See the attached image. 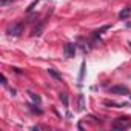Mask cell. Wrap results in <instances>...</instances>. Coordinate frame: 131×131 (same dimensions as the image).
<instances>
[{
  "label": "cell",
  "mask_w": 131,
  "mask_h": 131,
  "mask_svg": "<svg viewBox=\"0 0 131 131\" xmlns=\"http://www.w3.org/2000/svg\"><path fill=\"white\" fill-rule=\"evenodd\" d=\"M59 99H60V102L63 103L65 108H68V103H70V102H68V96H67V93H60V94H59Z\"/></svg>",
  "instance_id": "cell-8"
},
{
  "label": "cell",
  "mask_w": 131,
  "mask_h": 131,
  "mask_svg": "<svg viewBox=\"0 0 131 131\" xmlns=\"http://www.w3.org/2000/svg\"><path fill=\"white\" fill-rule=\"evenodd\" d=\"M76 54V45L74 43H67L63 46V56L65 59H73Z\"/></svg>",
  "instance_id": "cell-3"
},
{
  "label": "cell",
  "mask_w": 131,
  "mask_h": 131,
  "mask_svg": "<svg viewBox=\"0 0 131 131\" xmlns=\"http://www.w3.org/2000/svg\"><path fill=\"white\" fill-rule=\"evenodd\" d=\"M8 2H13V0H2L0 3H2V6H5V5H8Z\"/></svg>",
  "instance_id": "cell-12"
},
{
  "label": "cell",
  "mask_w": 131,
  "mask_h": 131,
  "mask_svg": "<svg viewBox=\"0 0 131 131\" xmlns=\"http://www.w3.org/2000/svg\"><path fill=\"white\" fill-rule=\"evenodd\" d=\"M79 110L83 111L85 110V100H83V94H79Z\"/></svg>",
  "instance_id": "cell-9"
},
{
  "label": "cell",
  "mask_w": 131,
  "mask_h": 131,
  "mask_svg": "<svg viewBox=\"0 0 131 131\" xmlns=\"http://www.w3.org/2000/svg\"><path fill=\"white\" fill-rule=\"evenodd\" d=\"M28 96L31 97V100H32L34 103H37V105H40V103H42V99H40V96H39V94H36V93H32V91H28Z\"/></svg>",
  "instance_id": "cell-5"
},
{
  "label": "cell",
  "mask_w": 131,
  "mask_h": 131,
  "mask_svg": "<svg viewBox=\"0 0 131 131\" xmlns=\"http://www.w3.org/2000/svg\"><path fill=\"white\" fill-rule=\"evenodd\" d=\"M26 106H28V108H29L32 113H36V114H42V113H43L40 108H37V106H39L37 103H26Z\"/></svg>",
  "instance_id": "cell-7"
},
{
  "label": "cell",
  "mask_w": 131,
  "mask_h": 131,
  "mask_svg": "<svg viewBox=\"0 0 131 131\" xmlns=\"http://www.w3.org/2000/svg\"><path fill=\"white\" fill-rule=\"evenodd\" d=\"M48 74H49V76H51L54 80H59V82L62 80V76H60V74H59V73H57L54 68H49V70H48Z\"/></svg>",
  "instance_id": "cell-6"
},
{
  "label": "cell",
  "mask_w": 131,
  "mask_h": 131,
  "mask_svg": "<svg viewBox=\"0 0 131 131\" xmlns=\"http://www.w3.org/2000/svg\"><path fill=\"white\" fill-rule=\"evenodd\" d=\"M2 80H3V82H2L3 85H6V83H8V82H6V77H5V76H2Z\"/></svg>",
  "instance_id": "cell-13"
},
{
  "label": "cell",
  "mask_w": 131,
  "mask_h": 131,
  "mask_svg": "<svg viewBox=\"0 0 131 131\" xmlns=\"http://www.w3.org/2000/svg\"><path fill=\"white\" fill-rule=\"evenodd\" d=\"M37 3H39V0H34V2H32L29 6H28V13H29V11H32V9H34V6H36Z\"/></svg>",
  "instance_id": "cell-11"
},
{
  "label": "cell",
  "mask_w": 131,
  "mask_h": 131,
  "mask_svg": "<svg viewBox=\"0 0 131 131\" xmlns=\"http://www.w3.org/2000/svg\"><path fill=\"white\" fill-rule=\"evenodd\" d=\"M108 91H110L111 94H117V96L129 94V90H128V86H125V85H114V86H110Z\"/></svg>",
  "instance_id": "cell-2"
},
{
  "label": "cell",
  "mask_w": 131,
  "mask_h": 131,
  "mask_svg": "<svg viewBox=\"0 0 131 131\" xmlns=\"http://www.w3.org/2000/svg\"><path fill=\"white\" fill-rule=\"evenodd\" d=\"M129 16H131V6H126V8H123V9L119 13V19H122V20L128 19Z\"/></svg>",
  "instance_id": "cell-4"
},
{
  "label": "cell",
  "mask_w": 131,
  "mask_h": 131,
  "mask_svg": "<svg viewBox=\"0 0 131 131\" xmlns=\"http://www.w3.org/2000/svg\"><path fill=\"white\" fill-rule=\"evenodd\" d=\"M83 76H85V62H82V65H80V74H79V80H82V79H83Z\"/></svg>",
  "instance_id": "cell-10"
},
{
  "label": "cell",
  "mask_w": 131,
  "mask_h": 131,
  "mask_svg": "<svg viewBox=\"0 0 131 131\" xmlns=\"http://www.w3.org/2000/svg\"><path fill=\"white\" fill-rule=\"evenodd\" d=\"M23 26H25L23 22H17V23H14V25H9V26L6 28V34H8V36H13V37H19V36L23 32Z\"/></svg>",
  "instance_id": "cell-1"
},
{
  "label": "cell",
  "mask_w": 131,
  "mask_h": 131,
  "mask_svg": "<svg viewBox=\"0 0 131 131\" xmlns=\"http://www.w3.org/2000/svg\"><path fill=\"white\" fill-rule=\"evenodd\" d=\"M129 126H131V125H129Z\"/></svg>",
  "instance_id": "cell-14"
}]
</instances>
